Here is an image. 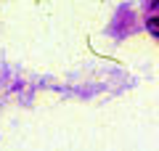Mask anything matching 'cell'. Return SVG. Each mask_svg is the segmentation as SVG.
I'll return each mask as SVG.
<instances>
[{
	"label": "cell",
	"mask_w": 159,
	"mask_h": 151,
	"mask_svg": "<svg viewBox=\"0 0 159 151\" xmlns=\"http://www.w3.org/2000/svg\"><path fill=\"white\" fill-rule=\"evenodd\" d=\"M146 27H148V32H151V34H157V37H159V16H148L146 19Z\"/></svg>",
	"instance_id": "6da1fadb"
}]
</instances>
